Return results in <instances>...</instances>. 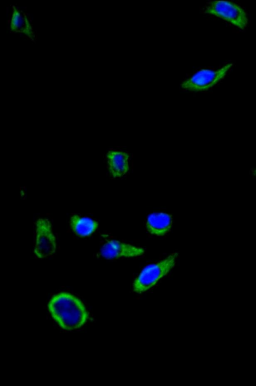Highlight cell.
I'll use <instances>...</instances> for the list:
<instances>
[{
    "label": "cell",
    "instance_id": "1",
    "mask_svg": "<svg viewBox=\"0 0 256 386\" xmlns=\"http://www.w3.org/2000/svg\"><path fill=\"white\" fill-rule=\"evenodd\" d=\"M48 307L53 318L66 330L80 327L86 322L88 316L82 301L68 292L54 295L49 301Z\"/></svg>",
    "mask_w": 256,
    "mask_h": 386
},
{
    "label": "cell",
    "instance_id": "2",
    "mask_svg": "<svg viewBox=\"0 0 256 386\" xmlns=\"http://www.w3.org/2000/svg\"><path fill=\"white\" fill-rule=\"evenodd\" d=\"M178 257V253L174 252L162 260L144 267L134 281V291L141 294L152 288L174 267Z\"/></svg>",
    "mask_w": 256,
    "mask_h": 386
},
{
    "label": "cell",
    "instance_id": "3",
    "mask_svg": "<svg viewBox=\"0 0 256 386\" xmlns=\"http://www.w3.org/2000/svg\"><path fill=\"white\" fill-rule=\"evenodd\" d=\"M204 12L220 18L242 30L248 25V19L245 11L240 6L230 1L210 2L205 6Z\"/></svg>",
    "mask_w": 256,
    "mask_h": 386
},
{
    "label": "cell",
    "instance_id": "4",
    "mask_svg": "<svg viewBox=\"0 0 256 386\" xmlns=\"http://www.w3.org/2000/svg\"><path fill=\"white\" fill-rule=\"evenodd\" d=\"M232 66L233 64L229 63L216 70H200L183 81L181 88L191 92L208 90L222 79Z\"/></svg>",
    "mask_w": 256,
    "mask_h": 386
},
{
    "label": "cell",
    "instance_id": "5",
    "mask_svg": "<svg viewBox=\"0 0 256 386\" xmlns=\"http://www.w3.org/2000/svg\"><path fill=\"white\" fill-rule=\"evenodd\" d=\"M56 248V240L50 221L46 218H40L36 222V240L34 253L40 259L52 255Z\"/></svg>",
    "mask_w": 256,
    "mask_h": 386
},
{
    "label": "cell",
    "instance_id": "6",
    "mask_svg": "<svg viewBox=\"0 0 256 386\" xmlns=\"http://www.w3.org/2000/svg\"><path fill=\"white\" fill-rule=\"evenodd\" d=\"M144 253L142 247L115 240L106 241L100 250V255L107 259L137 257Z\"/></svg>",
    "mask_w": 256,
    "mask_h": 386
},
{
    "label": "cell",
    "instance_id": "7",
    "mask_svg": "<svg viewBox=\"0 0 256 386\" xmlns=\"http://www.w3.org/2000/svg\"><path fill=\"white\" fill-rule=\"evenodd\" d=\"M106 158L108 172L112 178H120L128 173L130 154L127 152L110 150L106 154Z\"/></svg>",
    "mask_w": 256,
    "mask_h": 386
},
{
    "label": "cell",
    "instance_id": "8",
    "mask_svg": "<svg viewBox=\"0 0 256 386\" xmlns=\"http://www.w3.org/2000/svg\"><path fill=\"white\" fill-rule=\"evenodd\" d=\"M9 29L12 33H20L34 40V32L30 18L21 10L13 7L9 21Z\"/></svg>",
    "mask_w": 256,
    "mask_h": 386
},
{
    "label": "cell",
    "instance_id": "9",
    "mask_svg": "<svg viewBox=\"0 0 256 386\" xmlns=\"http://www.w3.org/2000/svg\"><path fill=\"white\" fill-rule=\"evenodd\" d=\"M172 225L171 215L164 212H155L150 214L146 221V227L152 235L162 236L169 232Z\"/></svg>",
    "mask_w": 256,
    "mask_h": 386
},
{
    "label": "cell",
    "instance_id": "10",
    "mask_svg": "<svg viewBox=\"0 0 256 386\" xmlns=\"http://www.w3.org/2000/svg\"><path fill=\"white\" fill-rule=\"evenodd\" d=\"M73 232L81 237L89 236L94 233L98 226V222L89 217L74 215L70 221Z\"/></svg>",
    "mask_w": 256,
    "mask_h": 386
},
{
    "label": "cell",
    "instance_id": "11",
    "mask_svg": "<svg viewBox=\"0 0 256 386\" xmlns=\"http://www.w3.org/2000/svg\"><path fill=\"white\" fill-rule=\"evenodd\" d=\"M253 175L256 178V168L252 170Z\"/></svg>",
    "mask_w": 256,
    "mask_h": 386
}]
</instances>
